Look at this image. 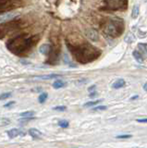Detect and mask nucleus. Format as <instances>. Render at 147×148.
Listing matches in <instances>:
<instances>
[{"mask_svg":"<svg viewBox=\"0 0 147 148\" xmlns=\"http://www.w3.org/2000/svg\"><path fill=\"white\" fill-rule=\"evenodd\" d=\"M97 95V94H96V92H91V95H90V97H94Z\"/></svg>","mask_w":147,"mask_h":148,"instance_id":"bb28decb","label":"nucleus"},{"mask_svg":"<svg viewBox=\"0 0 147 148\" xmlns=\"http://www.w3.org/2000/svg\"><path fill=\"white\" fill-rule=\"evenodd\" d=\"M29 134L34 139H42V136H43V134L41 133V132L38 131L37 129H30Z\"/></svg>","mask_w":147,"mask_h":148,"instance_id":"6e6552de","label":"nucleus"},{"mask_svg":"<svg viewBox=\"0 0 147 148\" xmlns=\"http://www.w3.org/2000/svg\"><path fill=\"white\" fill-rule=\"evenodd\" d=\"M144 91H146V92H147V82H146V83H144Z\"/></svg>","mask_w":147,"mask_h":148,"instance_id":"c85d7f7f","label":"nucleus"},{"mask_svg":"<svg viewBox=\"0 0 147 148\" xmlns=\"http://www.w3.org/2000/svg\"><path fill=\"white\" fill-rule=\"evenodd\" d=\"M103 31L111 37H118L124 31V22L121 18H109L104 22Z\"/></svg>","mask_w":147,"mask_h":148,"instance_id":"7ed1b4c3","label":"nucleus"},{"mask_svg":"<svg viewBox=\"0 0 147 148\" xmlns=\"http://www.w3.org/2000/svg\"><path fill=\"white\" fill-rule=\"evenodd\" d=\"M95 87H96L95 85H93V86H92V87H90V88H89V89H88V90H89V91L91 92V91H93V90H94V89H95Z\"/></svg>","mask_w":147,"mask_h":148,"instance_id":"cd10ccee","label":"nucleus"},{"mask_svg":"<svg viewBox=\"0 0 147 148\" xmlns=\"http://www.w3.org/2000/svg\"><path fill=\"white\" fill-rule=\"evenodd\" d=\"M107 109V106H95L93 108L94 111H99V110H105Z\"/></svg>","mask_w":147,"mask_h":148,"instance_id":"4be33fe9","label":"nucleus"},{"mask_svg":"<svg viewBox=\"0 0 147 148\" xmlns=\"http://www.w3.org/2000/svg\"><path fill=\"white\" fill-rule=\"evenodd\" d=\"M47 98V94L46 92H43V94H41L38 97V101L39 103H44V101L46 100Z\"/></svg>","mask_w":147,"mask_h":148,"instance_id":"f3484780","label":"nucleus"},{"mask_svg":"<svg viewBox=\"0 0 147 148\" xmlns=\"http://www.w3.org/2000/svg\"><path fill=\"white\" fill-rule=\"evenodd\" d=\"M126 84V82L123 80V79H118V81H116L113 83V88L114 89H119V88H122L124 85Z\"/></svg>","mask_w":147,"mask_h":148,"instance_id":"9d476101","label":"nucleus"},{"mask_svg":"<svg viewBox=\"0 0 147 148\" xmlns=\"http://www.w3.org/2000/svg\"><path fill=\"white\" fill-rule=\"evenodd\" d=\"M64 85H65V82H62L61 80H57L53 83V87L55 88V89H59V88H62V87H64Z\"/></svg>","mask_w":147,"mask_h":148,"instance_id":"4468645a","label":"nucleus"},{"mask_svg":"<svg viewBox=\"0 0 147 148\" xmlns=\"http://www.w3.org/2000/svg\"><path fill=\"white\" fill-rule=\"evenodd\" d=\"M58 126L61 127V128H68V125H70V123H68V121H67V120H60V121H58Z\"/></svg>","mask_w":147,"mask_h":148,"instance_id":"6ab92c4d","label":"nucleus"},{"mask_svg":"<svg viewBox=\"0 0 147 148\" xmlns=\"http://www.w3.org/2000/svg\"><path fill=\"white\" fill-rule=\"evenodd\" d=\"M59 77V75H57V74H51V75H44V76H40L39 78L43 79V80H50V79H55Z\"/></svg>","mask_w":147,"mask_h":148,"instance_id":"a211bd4d","label":"nucleus"},{"mask_svg":"<svg viewBox=\"0 0 147 148\" xmlns=\"http://www.w3.org/2000/svg\"><path fill=\"white\" fill-rule=\"evenodd\" d=\"M86 35H87V37H88L90 40L94 41V42H96V41L98 40V38H99L98 34L94 30H87Z\"/></svg>","mask_w":147,"mask_h":148,"instance_id":"0eeeda50","label":"nucleus"},{"mask_svg":"<svg viewBox=\"0 0 147 148\" xmlns=\"http://www.w3.org/2000/svg\"><path fill=\"white\" fill-rule=\"evenodd\" d=\"M68 48L74 55L75 58L81 63H88L96 59L100 55V51L93 45L84 43L80 45H68Z\"/></svg>","mask_w":147,"mask_h":148,"instance_id":"f03ea898","label":"nucleus"},{"mask_svg":"<svg viewBox=\"0 0 147 148\" xmlns=\"http://www.w3.org/2000/svg\"><path fill=\"white\" fill-rule=\"evenodd\" d=\"M127 5V0H105V8L111 10H124Z\"/></svg>","mask_w":147,"mask_h":148,"instance_id":"39448f33","label":"nucleus"},{"mask_svg":"<svg viewBox=\"0 0 147 148\" xmlns=\"http://www.w3.org/2000/svg\"><path fill=\"white\" fill-rule=\"evenodd\" d=\"M11 96V92H5V94L0 95V100H5L7 98H10Z\"/></svg>","mask_w":147,"mask_h":148,"instance_id":"aec40b11","label":"nucleus"},{"mask_svg":"<svg viewBox=\"0 0 147 148\" xmlns=\"http://www.w3.org/2000/svg\"><path fill=\"white\" fill-rule=\"evenodd\" d=\"M102 100H96V101H91V102H87V103H85L83 105L84 108H90V106H95L97 105L98 103H100V102Z\"/></svg>","mask_w":147,"mask_h":148,"instance_id":"dca6fc26","label":"nucleus"},{"mask_svg":"<svg viewBox=\"0 0 147 148\" xmlns=\"http://www.w3.org/2000/svg\"><path fill=\"white\" fill-rule=\"evenodd\" d=\"M34 115V111H25V112H22L20 114L21 118H31V117H33Z\"/></svg>","mask_w":147,"mask_h":148,"instance_id":"2eb2a0df","label":"nucleus"},{"mask_svg":"<svg viewBox=\"0 0 147 148\" xmlns=\"http://www.w3.org/2000/svg\"><path fill=\"white\" fill-rule=\"evenodd\" d=\"M137 121L141 123H147V119H138Z\"/></svg>","mask_w":147,"mask_h":148,"instance_id":"393cba45","label":"nucleus"},{"mask_svg":"<svg viewBox=\"0 0 147 148\" xmlns=\"http://www.w3.org/2000/svg\"><path fill=\"white\" fill-rule=\"evenodd\" d=\"M132 55H133V57H134V58H135L139 63H142V62H144V58H142V55L140 52H138L137 50L133 51Z\"/></svg>","mask_w":147,"mask_h":148,"instance_id":"9b49d317","label":"nucleus"},{"mask_svg":"<svg viewBox=\"0 0 147 148\" xmlns=\"http://www.w3.org/2000/svg\"><path fill=\"white\" fill-rule=\"evenodd\" d=\"M53 109L57 110V111H65L67 109V108L65 106H56V108H54Z\"/></svg>","mask_w":147,"mask_h":148,"instance_id":"412c9836","label":"nucleus"},{"mask_svg":"<svg viewBox=\"0 0 147 148\" xmlns=\"http://www.w3.org/2000/svg\"><path fill=\"white\" fill-rule=\"evenodd\" d=\"M50 50H51V47H50L49 45H43L40 47V52L44 54V55H48Z\"/></svg>","mask_w":147,"mask_h":148,"instance_id":"f8f14e48","label":"nucleus"},{"mask_svg":"<svg viewBox=\"0 0 147 148\" xmlns=\"http://www.w3.org/2000/svg\"><path fill=\"white\" fill-rule=\"evenodd\" d=\"M22 5V0H0V14L21 7Z\"/></svg>","mask_w":147,"mask_h":148,"instance_id":"20e7f679","label":"nucleus"},{"mask_svg":"<svg viewBox=\"0 0 147 148\" xmlns=\"http://www.w3.org/2000/svg\"><path fill=\"white\" fill-rule=\"evenodd\" d=\"M131 135H130V134H127V135H118L117 136L118 139H128V138H131Z\"/></svg>","mask_w":147,"mask_h":148,"instance_id":"b1692460","label":"nucleus"},{"mask_svg":"<svg viewBox=\"0 0 147 148\" xmlns=\"http://www.w3.org/2000/svg\"><path fill=\"white\" fill-rule=\"evenodd\" d=\"M139 6H134L132 8V12H131V18H137V17L139 16Z\"/></svg>","mask_w":147,"mask_h":148,"instance_id":"ddd939ff","label":"nucleus"},{"mask_svg":"<svg viewBox=\"0 0 147 148\" xmlns=\"http://www.w3.org/2000/svg\"><path fill=\"white\" fill-rule=\"evenodd\" d=\"M139 48L141 49V52H140L141 54L146 52V46H145L144 45H141V44H140V45H139Z\"/></svg>","mask_w":147,"mask_h":148,"instance_id":"5701e85b","label":"nucleus"},{"mask_svg":"<svg viewBox=\"0 0 147 148\" xmlns=\"http://www.w3.org/2000/svg\"><path fill=\"white\" fill-rule=\"evenodd\" d=\"M21 134V131L19 129H11L8 132V136L10 138H15Z\"/></svg>","mask_w":147,"mask_h":148,"instance_id":"1a4fd4ad","label":"nucleus"},{"mask_svg":"<svg viewBox=\"0 0 147 148\" xmlns=\"http://www.w3.org/2000/svg\"><path fill=\"white\" fill-rule=\"evenodd\" d=\"M38 40V36L28 37L27 35H20L16 38L10 39L7 43V46L12 53L16 55H24L34 46Z\"/></svg>","mask_w":147,"mask_h":148,"instance_id":"f257e3e1","label":"nucleus"},{"mask_svg":"<svg viewBox=\"0 0 147 148\" xmlns=\"http://www.w3.org/2000/svg\"><path fill=\"white\" fill-rule=\"evenodd\" d=\"M14 104H15L14 102H10V103H8V104L5 105V108H8L10 106H12V105H14Z\"/></svg>","mask_w":147,"mask_h":148,"instance_id":"a878e982","label":"nucleus"},{"mask_svg":"<svg viewBox=\"0 0 147 148\" xmlns=\"http://www.w3.org/2000/svg\"><path fill=\"white\" fill-rule=\"evenodd\" d=\"M18 28L17 22H8L3 23L0 25V39L4 38L8 34H10L13 31H15Z\"/></svg>","mask_w":147,"mask_h":148,"instance_id":"423d86ee","label":"nucleus"}]
</instances>
